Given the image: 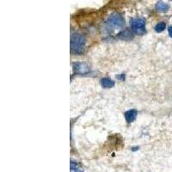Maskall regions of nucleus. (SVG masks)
I'll return each mask as SVG.
<instances>
[{
	"instance_id": "nucleus-3",
	"label": "nucleus",
	"mask_w": 172,
	"mask_h": 172,
	"mask_svg": "<svg viewBox=\"0 0 172 172\" xmlns=\"http://www.w3.org/2000/svg\"><path fill=\"white\" fill-rule=\"evenodd\" d=\"M133 31L138 35H143L146 32V22L142 18H133L130 21Z\"/></svg>"
},
{
	"instance_id": "nucleus-10",
	"label": "nucleus",
	"mask_w": 172,
	"mask_h": 172,
	"mask_svg": "<svg viewBox=\"0 0 172 172\" xmlns=\"http://www.w3.org/2000/svg\"><path fill=\"white\" fill-rule=\"evenodd\" d=\"M116 77L118 78V79H120V80H124L125 79V75L124 74H121V75H117Z\"/></svg>"
},
{
	"instance_id": "nucleus-4",
	"label": "nucleus",
	"mask_w": 172,
	"mask_h": 172,
	"mask_svg": "<svg viewBox=\"0 0 172 172\" xmlns=\"http://www.w3.org/2000/svg\"><path fill=\"white\" fill-rule=\"evenodd\" d=\"M73 70L77 74H85L89 71V65L83 62H76L73 64Z\"/></svg>"
},
{
	"instance_id": "nucleus-8",
	"label": "nucleus",
	"mask_w": 172,
	"mask_h": 172,
	"mask_svg": "<svg viewBox=\"0 0 172 172\" xmlns=\"http://www.w3.org/2000/svg\"><path fill=\"white\" fill-rule=\"evenodd\" d=\"M118 36H119L121 39H127V38L130 39L133 37V35L127 29V30L121 31V32L118 35Z\"/></svg>"
},
{
	"instance_id": "nucleus-6",
	"label": "nucleus",
	"mask_w": 172,
	"mask_h": 172,
	"mask_svg": "<svg viewBox=\"0 0 172 172\" xmlns=\"http://www.w3.org/2000/svg\"><path fill=\"white\" fill-rule=\"evenodd\" d=\"M101 84L103 88H112L115 85V82L108 77H104L101 80Z\"/></svg>"
},
{
	"instance_id": "nucleus-11",
	"label": "nucleus",
	"mask_w": 172,
	"mask_h": 172,
	"mask_svg": "<svg viewBox=\"0 0 172 172\" xmlns=\"http://www.w3.org/2000/svg\"><path fill=\"white\" fill-rule=\"evenodd\" d=\"M168 31H169V35H170V36L172 38V26H170V27L168 29Z\"/></svg>"
},
{
	"instance_id": "nucleus-2",
	"label": "nucleus",
	"mask_w": 172,
	"mask_h": 172,
	"mask_svg": "<svg viewBox=\"0 0 172 172\" xmlns=\"http://www.w3.org/2000/svg\"><path fill=\"white\" fill-rule=\"evenodd\" d=\"M125 24V20L120 14L111 15L106 22V26L109 29H120Z\"/></svg>"
},
{
	"instance_id": "nucleus-5",
	"label": "nucleus",
	"mask_w": 172,
	"mask_h": 172,
	"mask_svg": "<svg viewBox=\"0 0 172 172\" xmlns=\"http://www.w3.org/2000/svg\"><path fill=\"white\" fill-rule=\"evenodd\" d=\"M137 110L135 109H131V110H128L125 113V118H126V121H128V123L130 122H133L134 121H135L136 119V116H137Z\"/></svg>"
},
{
	"instance_id": "nucleus-9",
	"label": "nucleus",
	"mask_w": 172,
	"mask_h": 172,
	"mask_svg": "<svg viewBox=\"0 0 172 172\" xmlns=\"http://www.w3.org/2000/svg\"><path fill=\"white\" fill-rule=\"evenodd\" d=\"M165 27L166 24L164 23H158L157 25L155 26V30L157 31V32H162V31H164V29H165Z\"/></svg>"
},
{
	"instance_id": "nucleus-7",
	"label": "nucleus",
	"mask_w": 172,
	"mask_h": 172,
	"mask_svg": "<svg viewBox=\"0 0 172 172\" xmlns=\"http://www.w3.org/2000/svg\"><path fill=\"white\" fill-rule=\"evenodd\" d=\"M156 8L159 11H167L170 8V5L164 2H158L156 5Z\"/></svg>"
},
{
	"instance_id": "nucleus-1",
	"label": "nucleus",
	"mask_w": 172,
	"mask_h": 172,
	"mask_svg": "<svg viewBox=\"0 0 172 172\" xmlns=\"http://www.w3.org/2000/svg\"><path fill=\"white\" fill-rule=\"evenodd\" d=\"M86 39L83 35L75 33L71 36V51L73 53H82L85 49Z\"/></svg>"
}]
</instances>
